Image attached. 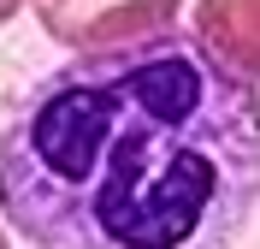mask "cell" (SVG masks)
<instances>
[{
	"mask_svg": "<svg viewBox=\"0 0 260 249\" xmlns=\"http://www.w3.org/2000/svg\"><path fill=\"white\" fill-rule=\"evenodd\" d=\"M178 6L183 0H36V18L71 53H107L166 36L178 24Z\"/></svg>",
	"mask_w": 260,
	"mask_h": 249,
	"instance_id": "obj_2",
	"label": "cell"
},
{
	"mask_svg": "<svg viewBox=\"0 0 260 249\" xmlns=\"http://www.w3.org/2000/svg\"><path fill=\"white\" fill-rule=\"evenodd\" d=\"M24 6H30V0H0V24H6V18H18Z\"/></svg>",
	"mask_w": 260,
	"mask_h": 249,
	"instance_id": "obj_4",
	"label": "cell"
},
{
	"mask_svg": "<svg viewBox=\"0 0 260 249\" xmlns=\"http://www.w3.org/2000/svg\"><path fill=\"white\" fill-rule=\"evenodd\" d=\"M260 208V89L195 36L71 53L0 125V214L36 249H231Z\"/></svg>",
	"mask_w": 260,
	"mask_h": 249,
	"instance_id": "obj_1",
	"label": "cell"
},
{
	"mask_svg": "<svg viewBox=\"0 0 260 249\" xmlns=\"http://www.w3.org/2000/svg\"><path fill=\"white\" fill-rule=\"evenodd\" d=\"M0 249H12V243H6V232H0Z\"/></svg>",
	"mask_w": 260,
	"mask_h": 249,
	"instance_id": "obj_5",
	"label": "cell"
},
{
	"mask_svg": "<svg viewBox=\"0 0 260 249\" xmlns=\"http://www.w3.org/2000/svg\"><path fill=\"white\" fill-rule=\"evenodd\" d=\"M195 42L260 89V0H195Z\"/></svg>",
	"mask_w": 260,
	"mask_h": 249,
	"instance_id": "obj_3",
	"label": "cell"
}]
</instances>
